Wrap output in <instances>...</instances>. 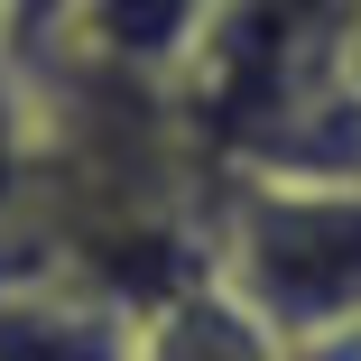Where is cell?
Segmentation results:
<instances>
[{
  "mask_svg": "<svg viewBox=\"0 0 361 361\" xmlns=\"http://www.w3.org/2000/svg\"><path fill=\"white\" fill-rule=\"evenodd\" d=\"M75 10H84V0H10V56H0V65H37V56H56L65 28H75Z\"/></svg>",
  "mask_w": 361,
  "mask_h": 361,
  "instance_id": "5",
  "label": "cell"
},
{
  "mask_svg": "<svg viewBox=\"0 0 361 361\" xmlns=\"http://www.w3.org/2000/svg\"><path fill=\"white\" fill-rule=\"evenodd\" d=\"M213 19H223V0H84L56 56L93 65V75H130V84H176Z\"/></svg>",
  "mask_w": 361,
  "mask_h": 361,
  "instance_id": "3",
  "label": "cell"
},
{
  "mask_svg": "<svg viewBox=\"0 0 361 361\" xmlns=\"http://www.w3.org/2000/svg\"><path fill=\"white\" fill-rule=\"evenodd\" d=\"M287 343L232 297L213 269L167 287L158 306H139V361H278Z\"/></svg>",
  "mask_w": 361,
  "mask_h": 361,
  "instance_id": "4",
  "label": "cell"
},
{
  "mask_svg": "<svg viewBox=\"0 0 361 361\" xmlns=\"http://www.w3.org/2000/svg\"><path fill=\"white\" fill-rule=\"evenodd\" d=\"M278 361H361V315H352V324H324V334H306V343H287Z\"/></svg>",
  "mask_w": 361,
  "mask_h": 361,
  "instance_id": "6",
  "label": "cell"
},
{
  "mask_svg": "<svg viewBox=\"0 0 361 361\" xmlns=\"http://www.w3.org/2000/svg\"><path fill=\"white\" fill-rule=\"evenodd\" d=\"M0 56H10V0H0Z\"/></svg>",
  "mask_w": 361,
  "mask_h": 361,
  "instance_id": "7",
  "label": "cell"
},
{
  "mask_svg": "<svg viewBox=\"0 0 361 361\" xmlns=\"http://www.w3.org/2000/svg\"><path fill=\"white\" fill-rule=\"evenodd\" d=\"M204 269L278 334L306 343L361 315V176L232 167L204 232Z\"/></svg>",
  "mask_w": 361,
  "mask_h": 361,
  "instance_id": "1",
  "label": "cell"
},
{
  "mask_svg": "<svg viewBox=\"0 0 361 361\" xmlns=\"http://www.w3.org/2000/svg\"><path fill=\"white\" fill-rule=\"evenodd\" d=\"M0 361H139V315L75 269H28L0 287Z\"/></svg>",
  "mask_w": 361,
  "mask_h": 361,
  "instance_id": "2",
  "label": "cell"
}]
</instances>
